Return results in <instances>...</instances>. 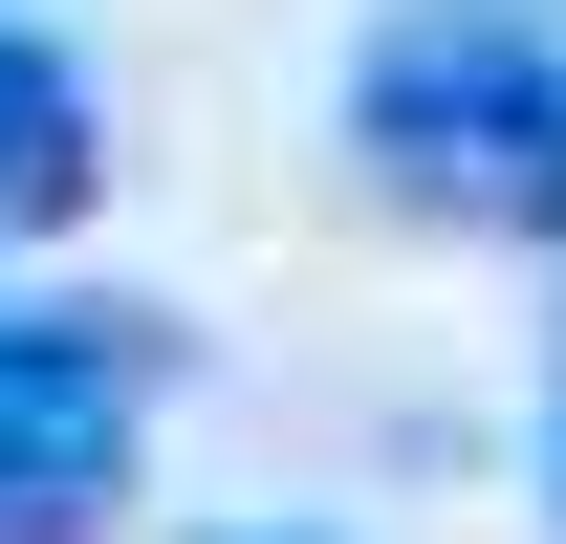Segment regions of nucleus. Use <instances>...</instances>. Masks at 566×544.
Wrapping results in <instances>:
<instances>
[{"label":"nucleus","mask_w":566,"mask_h":544,"mask_svg":"<svg viewBox=\"0 0 566 544\" xmlns=\"http://www.w3.org/2000/svg\"><path fill=\"white\" fill-rule=\"evenodd\" d=\"M175 348L132 305H0V544H87L153 458Z\"/></svg>","instance_id":"f03ea898"},{"label":"nucleus","mask_w":566,"mask_h":544,"mask_svg":"<svg viewBox=\"0 0 566 544\" xmlns=\"http://www.w3.org/2000/svg\"><path fill=\"white\" fill-rule=\"evenodd\" d=\"M218 544H327V523H218Z\"/></svg>","instance_id":"39448f33"},{"label":"nucleus","mask_w":566,"mask_h":544,"mask_svg":"<svg viewBox=\"0 0 566 544\" xmlns=\"http://www.w3.org/2000/svg\"><path fill=\"white\" fill-rule=\"evenodd\" d=\"M87 197H109V109L44 22H0V240H66Z\"/></svg>","instance_id":"7ed1b4c3"},{"label":"nucleus","mask_w":566,"mask_h":544,"mask_svg":"<svg viewBox=\"0 0 566 544\" xmlns=\"http://www.w3.org/2000/svg\"><path fill=\"white\" fill-rule=\"evenodd\" d=\"M545 523H566V393H545Z\"/></svg>","instance_id":"20e7f679"},{"label":"nucleus","mask_w":566,"mask_h":544,"mask_svg":"<svg viewBox=\"0 0 566 544\" xmlns=\"http://www.w3.org/2000/svg\"><path fill=\"white\" fill-rule=\"evenodd\" d=\"M349 175L458 240H566V44L523 0H392L349 44Z\"/></svg>","instance_id":"f257e3e1"}]
</instances>
